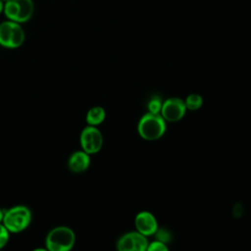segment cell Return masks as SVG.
<instances>
[{
	"mask_svg": "<svg viewBox=\"0 0 251 251\" xmlns=\"http://www.w3.org/2000/svg\"><path fill=\"white\" fill-rule=\"evenodd\" d=\"M1 1H2V2H3V3H5V2H7V1H8V0H1Z\"/></svg>",
	"mask_w": 251,
	"mask_h": 251,
	"instance_id": "obj_20",
	"label": "cell"
},
{
	"mask_svg": "<svg viewBox=\"0 0 251 251\" xmlns=\"http://www.w3.org/2000/svg\"><path fill=\"white\" fill-rule=\"evenodd\" d=\"M134 226L136 231L143 234L144 236H152L156 233L159 228L158 221L156 217L148 211H141L137 213L134 218Z\"/></svg>",
	"mask_w": 251,
	"mask_h": 251,
	"instance_id": "obj_8",
	"label": "cell"
},
{
	"mask_svg": "<svg viewBox=\"0 0 251 251\" xmlns=\"http://www.w3.org/2000/svg\"><path fill=\"white\" fill-rule=\"evenodd\" d=\"M184 103H185L186 109L191 110V111H195V110H198L202 107L203 98L199 94L192 93V94H190L186 97Z\"/></svg>",
	"mask_w": 251,
	"mask_h": 251,
	"instance_id": "obj_12",
	"label": "cell"
},
{
	"mask_svg": "<svg viewBox=\"0 0 251 251\" xmlns=\"http://www.w3.org/2000/svg\"><path fill=\"white\" fill-rule=\"evenodd\" d=\"M31 220L32 214L28 207L25 205H16L4 212L2 224L10 233H20L28 227Z\"/></svg>",
	"mask_w": 251,
	"mask_h": 251,
	"instance_id": "obj_3",
	"label": "cell"
},
{
	"mask_svg": "<svg viewBox=\"0 0 251 251\" xmlns=\"http://www.w3.org/2000/svg\"><path fill=\"white\" fill-rule=\"evenodd\" d=\"M161 114L146 113L144 114L137 124V132L141 138L154 141L158 140L166 132L167 125Z\"/></svg>",
	"mask_w": 251,
	"mask_h": 251,
	"instance_id": "obj_1",
	"label": "cell"
},
{
	"mask_svg": "<svg viewBox=\"0 0 251 251\" xmlns=\"http://www.w3.org/2000/svg\"><path fill=\"white\" fill-rule=\"evenodd\" d=\"M75 243V231L66 226L50 229L45 237V248L48 251H71Z\"/></svg>",
	"mask_w": 251,
	"mask_h": 251,
	"instance_id": "obj_2",
	"label": "cell"
},
{
	"mask_svg": "<svg viewBox=\"0 0 251 251\" xmlns=\"http://www.w3.org/2000/svg\"><path fill=\"white\" fill-rule=\"evenodd\" d=\"M162 106H163V102H162L161 98L158 96H153L147 104L148 112L153 113V114H160Z\"/></svg>",
	"mask_w": 251,
	"mask_h": 251,
	"instance_id": "obj_13",
	"label": "cell"
},
{
	"mask_svg": "<svg viewBox=\"0 0 251 251\" xmlns=\"http://www.w3.org/2000/svg\"><path fill=\"white\" fill-rule=\"evenodd\" d=\"M156 240L158 241H161L165 244H167L168 242H170L172 240V233L171 231H169L168 229L166 228H163V227H159L158 230L156 231V233L154 234Z\"/></svg>",
	"mask_w": 251,
	"mask_h": 251,
	"instance_id": "obj_14",
	"label": "cell"
},
{
	"mask_svg": "<svg viewBox=\"0 0 251 251\" xmlns=\"http://www.w3.org/2000/svg\"><path fill=\"white\" fill-rule=\"evenodd\" d=\"M4 212L1 208H0V224L3 222V218H4Z\"/></svg>",
	"mask_w": 251,
	"mask_h": 251,
	"instance_id": "obj_17",
	"label": "cell"
},
{
	"mask_svg": "<svg viewBox=\"0 0 251 251\" xmlns=\"http://www.w3.org/2000/svg\"><path fill=\"white\" fill-rule=\"evenodd\" d=\"M105 118H106L105 109L101 106H94L87 111L85 116V121L87 123V126H97L105 121Z\"/></svg>",
	"mask_w": 251,
	"mask_h": 251,
	"instance_id": "obj_11",
	"label": "cell"
},
{
	"mask_svg": "<svg viewBox=\"0 0 251 251\" xmlns=\"http://www.w3.org/2000/svg\"><path fill=\"white\" fill-rule=\"evenodd\" d=\"M90 166V155L83 150L73 152L68 159V168L71 172L80 174L85 172Z\"/></svg>",
	"mask_w": 251,
	"mask_h": 251,
	"instance_id": "obj_9",
	"label": "cell"
},
{
	"mask_svg": "<svg viewBox=\"0 0 251 251\" xmlns=\"http://www.w3.org/2000/svg\"><path fill=\"white\" fill-rule=\"evenodd\" d=\"M149 241L136 230L124 233L117 241V251H146Z\"/></svg>",
	"mask_w": 251,
	"mask_h": 251,
	"instance_id": "obj_6",
	"label": "cell"
},
{
	"mask_svg": "<svg viewBox=\"0 0 251 251\" xmlns=\"http://www.w3.org/2000/svg\"><path fill=\"white\" fill-rule=\"evenodd\" d=\"M3 9H4V3L0 0V14L3 13Z\"/></svg>",
	"mask_w": 251,
	"mask_h": 251,
	"instance_id": "obj_19",
	"label": "cell"
},
{
	"mask_svg": "<svg viewBox=\"0 0 251 251\" xmlns=\"http://www.w3.org/2000/svg\"><path fill=\"white\" fill-rule=\"evenodd\" d=\"M19 7V24H24L28 22L34 12V3L33 0H15Z\"/></svg>",
	"mask_w": 251,
	"mask_h": 251,
	"instance_id": "obj_10",
	"label": "cell"
},
{
	"mask_svg": "<svg viewBox=\"0 0 251 251\" xmlns=\"http://www.w3.org/2000/svg\"><path fill=\"white\" fill-rule=\"evenodd\" d=\"M186 110L185 103L182 99L172 97L163 102L160 114L166 122L176 123L184 117Z\"/></svg>",
	"mask_w": 251,
	"mask_h": 251,
	"instance_id": "obj_7",
	"label": "cell"
},
{
	"mask_svg": "<svg viewBox=\"0 0 251 251\" xmlns=\"http://www.w3.org/2000/svg\"><path fill=\"white\" fill-rule=\"evenodd\" d=\"M25 40V32L22 24L4 21L0 24V46L8 49L21 47Z\"/></svg>",
	"mask_w": 251,
	"mask_h": 251,
	"instance_id": "obj_4",
	"label": "cell"
},
{
	"mask_svg": "<svg viewBox=\"0 0 251 251\" xmlns=\"http://www.w3.org/2000/svg\"><path fill=\"white\" fill-rule=\"evenodd\" d=\"M31 251H48L46 248H42V247H38V248H34Z\"/></svg>",
	"mask_w": 251,
	"mask_h": 251,
	"instance_id": "obj_18",
	"label": "cell"
},
{
	"mask_svg": "<svg viewBox=\"0 0 251 251\" xmlns=\"http://www.w3.org/2000/svg\"><path fill=\"white\" fill-rule=\"evenodd\" d=\"M79 144L87 154H96L103 146V134L97 126H86L80 132Z\"/></svg>",
	"mask_w": 251,
	"mask_h": 251,
	"instance_id": "obj_5",
	"label": "cell"
},
{
	"mask_svg": "<svg viewBox=\"0 0 251 251\" xmlns=\"http://www.w3.org/2000/svg\"><path fill=\"white\" fill-rule=\"evenodd\" d=\"M9 239H10V231L1 223L0 224V250L3 249L8 244Z\"/></svg>",
	"mask_w": 251,
	"mask_h": 251,
	"instance_id": "obj_15",
	"label": "cell"
},
{
	"mask_svg": "<svg viewBox=\"0 0 251 251\" xmlns=\"http://www.w3.org/2000/svg\"><path fill=\"white\" fill-rule=\"evenodd\" d=\"M146 251H170V249L167 244L155 239L152 242H149Z\"/></svg>",
	"mask_w": 251,
	"mask_h": 251,
	"instance_id": "obj_16",
	"label": "cell"
}]
</instances>
